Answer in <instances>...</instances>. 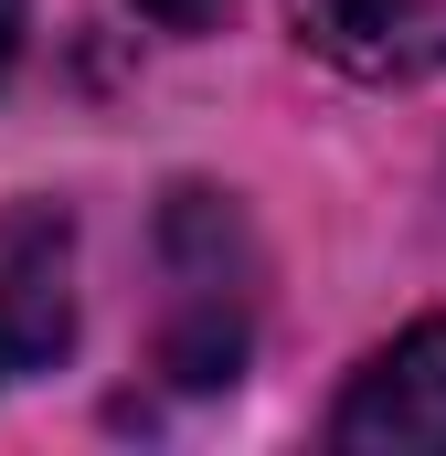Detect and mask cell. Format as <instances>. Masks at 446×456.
Instances as JSON below:
<instances>
[{
	"label": "cell",
	"instance_id": "obj_6",
	"mask_svg": "<svg viewBox=\"0 0 446 456\" xmlns=\"http://www.w3.org/2000/svg\"><path fill=\"white\" fill-rule=\"evenodd\" d=\"M11 53H21V0H0V75H11Z\"/></svg>",
	"mask_w": 446,
	"mask_h": 456
},
{
	"label": "cell",
	"instance_id": "obj_5",
	"mask_svg": "<svg viewBox=\"0 0 446 456\" xmlns=\"http://www.w3.org/2000/svg\"><path fill=\"white\" fill-rule=\"evenodd\" d=\"M138 11H149V21H170V32H202L223 0H138Z\"/></svg>",
	"mask_w": 446,
	"mask_h": 456
},
{
	"label": "cell",
	"instance_id": "obj_4",
	"mask_svg": "<svg viewBox=\"0 0 446 456\" xmlns=\"http://www.w3.org/2000/svg\"><path fill=\"white\" fill-rule=\"evenodd\" d=\"M298 21L361 86H415L446 64V0H309Z\"/></svg>",
	"mask_w": 446,
	"mask_h": 456
},
{
	"label": "cell",
	"instance_id": "obj_2",
	"mask_svg": "<svg viewBox=\"0 0 446 456\" xmlns=\"http://www.w3.org/2000/svg\"><path fill=\"white\" fill-rule=\"evenodd\" d=\"M340 456H446V319H415L393 350H372L330 403Z\"/></svg>",
	"mask_w": 446,
	"mask_h": 456
},
{
	"label": "cell",
	"instance_id": "obj_3",
	"mask_svg": "<svg viewBox=\"0 0 446 456\" xmlns=\"http://www.w3.org/2000/svg\"><path fill=\"white\" fill-rule=\"evenodd\" d=\"M75 340V233L54 213H0V382Z\"/></svg>",
	"mask_w": 446,
	"mask_h": 456
},
{
	"label": "cell",
	"instance_id": "obj_1",
	"mask_svg": "<svg viewBox=\"0 0 446 456\" xmlns=\"http://www.w3.org/2000/svg\"><path fill=\"white\" fill-rule=\"evenodd\" d=\"M160 255H170V382L213 393L244 371V330H255V255H244V224L213 191H170V224H160Z\"/></svg>",
	"mask_w": 446,
	"mask_h": 456
}]
</instances>
